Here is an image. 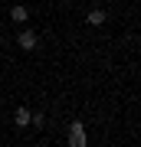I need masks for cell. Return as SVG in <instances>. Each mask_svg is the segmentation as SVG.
<instances>
[{
  "mask_svg": "<svg viewBox=\"0 0 141 147\" xmlns=\"http://www.w3.org/2000/svg\"><path fill=\"white\" fill-rule=\"evenodd\" d=\"M69 144H72V147H85V144H89L82 121H72V124H69Z\"/></svg>",
  "mask_w": 141,
  "mask_h": 147,
  "instance_id": "6da1fadb",
  "label": "cell"
},
{
  "mask_svg": "<svg viewBox=\"0 0 141 147\" xmlns=\"http://www.w3.org/2000/svg\"><path fill=\"white\" fill-rule=\"evenodd\" d=\"M16 46H20L23 53H33V49L40 46V36H36V30H23L20 36H16Z\"/></svg>",
  "mask_w": 141,
  "mask_h": 147,
  "instance_id": "7a4b0ae2",
  "label": "cell"
},
{
  "mask_svg": "<svg viewBox=\"0 0 141 147\" xmlns=\"http://www.w3.org/2000/svg\"><path fill=\"white\" fill-rule=\"evenodd\" d=\"M13 121H16V127H30V108L20 105V108L13 111Z\"/></svg>",
  "mask_w": 141,
  "mask_h": 147,
  "instance_id": "3957f363",
  "label": "cell"
},
{
  "mask_svg": "<svg viewBox=\"0 0 141 147\" xmlns=\"http://www.w3.org/2000/svg\"><path fill=\"white\" fill-rule=\"evenodd\" d=\"M10 20H13V23H26V20H30V13H26V7H23V3H13Z\"/></svg>",
  "mask_w": 141,
  "mask_h": 147,
  "instance_id": "277c9868",
  "label": "cell"
},
{
  "mask_svg": "<svg viewBox=\"0 0 141 147\" xmlns=\"http://www.w3.org/2000/svg\"><path fill=\"white\" fill-rule=\"evenodd\" d=\"M105 20H108L105 10H89V16H85V23H89V26H102Z\"/></svg>",
  "mask_w": 141,
  "mask_h": 147,
  "instance_id": "5b68a950",
  "label": "cell"
},
{
  "mask_svg": "<svg viewBox=\"0 0 141 147\" xmlns=\"http://www.w3.org/2000/svg\"><path fill=\"white\" fill-rule=\"evenodd\" d=\"M63 3H72V0H63Z\"/></svg>",
  "mask_w": 141,
  "mask_h": 147,
  "instance_id": "8992f818",
  "label": "cell"
}]
</instances>
